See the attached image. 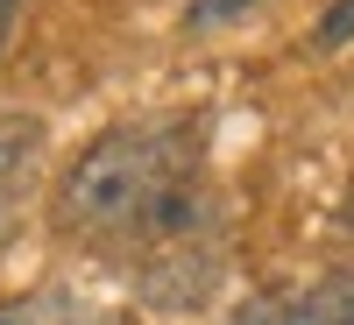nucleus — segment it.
<instances>
[{
    "label": "nucleus",
    "instance_id": "2",
    "mask_svg": "<svg viewBox=\"0 0 354 325\" xmlns=\"http://www.w3.org/2000/svg\"><path fill=\"white\" fill-rule=\"evenodd\" d=\"M0 325H113V311L71 283H43V290H21V297L0 304Z\"/></svg>",
    "mask_w": 354,
    "mask_h": 325
},
{
    "label": "nucleus",
    "instance_id": "9",
    "mask_svg": "<svg viewBox=\"0 0 354 325\" xmlns=\"http://www.w3.org/2000/svg\"><path fill=\"white\" fill-rule=\"evenodd\" d=\"M340 219H347V233H354V191H347V213H340Z\"/></svg>",
    "mask_w": 354,
    "mask_h": 325
},
{
    "label": "nucleus",
    "instance_id": "4",
    "mask_svg": "<svg viewBox=\"0 0 354 325\" xmlns=\"http://www.w3.org/2000/svg\"><path fill=\"white\" fill-rule=\"evenodd\" d=\"M305 325H354V269L319 276V290L305 297Z\"/></svg>",
    "mask_w": 354,
    "mask_h": 325
},
{
    "label": "nucleus",
    "instance_id": "5",
    "mask_svg": "<svg viewBox=\"0 0 354 325\" xmlns=\"http://www.w3.org/2000/svg\"><path fill=\"white\" fill-rule=\"evenodd\" d=\"M227 325H305V297H290V290H255Z\"/></svg>",
    "mask_w": 354,
    "mask_h": 325
},
{
    "label": "nucleus",
    "instance_id": "7",
    "mask_svg": "<svg viewBox=\"0 0 354 325\" xmlns=\"http://www.w3.org/2000/svg\"><path fill=\"white\" fill-rule=\"evenodd\" d=\"M241 8H255V0H198V8H192V28H213V21H234Z\"/></svg>",
    "mask_w": 354,
    "mask_h": 325
},
{
    "label": "nucleus",
    "instance_id": "1",
    "mask_svg": "<svg viewBox=\"0 0 354 325\" xmlns=\"http://www.w3.org/2000/svg\"><path fill=\"white\" fill-rule=\"evenodd\" d=\"M57 233L121 255L156 311H198L227 269L220 205L205 184V121L142 113L93 135L57 184Z\"/></svg>",
    "mask_w": 354,
    "mask_h": 325
},
{
    "label": "nucleus",
    "instance_id": "6",
    "mask_svg": "<svg viewBox=\"0 0 354 325\" xmlns=\"http://www.w3.org/2000/svg\"><path fill=\"white\" fill-rule=\"evenodd\" d=\"M347 43H354V0H333L312 28V50H347Z\"/></svg>",
    "mask_w": 354,
    "mask_h": 325
},
{
    "label": "nucleus",
    "instance_id": "8",
    "mask_svg": "<svg viewBox=\"0 0 354 325\" xmlns=\"http://www.w3.org/2000/svg\"><path fill=\"white\" fill-rule=\"evenodd\" d=\"M15 14H21V0H0V50H8V36H15Z\"/></svg>",
    "mask_w": 354,
    "mask_h": 325
},
{
    "label": "nucleus",
    "instance_id": "3",
    "mask_svg": "<svg viewBox=\"0 0 354 325\" xmlns=\"http://www.w3.org/2000/svg\"><path fill=\"white\" fill-rule=\"evenodd\" d=\"M43 149V128L28 113H0V226L21 213V191H28V170H36Z\"/></svg>",
    "mask_w": 354,
    "mask_h": 325
}]
</instances>
